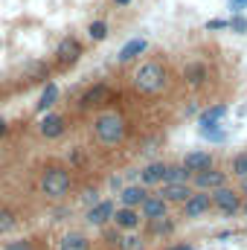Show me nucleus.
<instances>
[{
    "label": "nucleus",
    "instance_id": "f257e3e1",
    "mask_svg": "<svg viewBox=\"0 0 247 250\" xmlns=\"http://www.w3.org/2000/svg\"><path fill=\"white\" fill-rule=\"evenodd\" d=\"M125 131H128V123L120 111H102L93 120V134L102 146H120L125 140Z\"/></svg>",
    "mask_w": 247,
    "mask_h": 250
},
{
    "label": "nucleus",
    "instance_id": "f03ea898",
    "mask_svg": "<svg viewBox=\"0 0 247 250\" xmlns=\"http://www.w3.org/2000/svg\"><path fill=\"white\" fill-rule=\"evenodd\" d=\"M166 82H169V73H166V67L160 62H143L137 67V73H134V87L140 93H145V96L160 93L166 87Z\"/></svg>",
    "mask_w": 247,
    "mask_h": 250
},
{
    "label": "nucleus",
    "instance_id": "7ed1b4c3",
    "mask_svg": "<svg viewBox=\"0 0 247 250\" xmlns=\"http://www.w3.org/2000/svg\"><path fill=\"white\" fill-rule=\"evenodd\" d=\"M70 189H73V175H70V169H64V166H50V169H44V175H41V192H44V198L62 201V198L70 195Z\"/></svg>",
    "mask_w": 247,
    "mask_h": 250
},
{
    "label": "nucleus",
    "instance_id": "20e7f679",
    "mask_svg": "<svg viewBox=\"0 0 247 250\" xmlns=\"http://www.w3.org/2000/svg\"><path fill=\"white\" fill-rule=\"evenodd\" d=\"M212 207L221 215H239L242 212V192H236V189H230V187L212 189Z\"/></svg>",
    "mask_w": 247,
    "mask_h": 250
},
{
    "label": "nucleus",
    "instance_id": "39448f33",
    "mask_svg": "<svg viewBox=\"0 0 247 250\" xmlns=\"http://www.w3.org/2000/svg\"><path fill=\"white\" fill-rule=\"evenodd\" d=\"M184 207V218H201V215H206L209 209H212V192H192V198L181 204Z\"/></svg>",
    "mask_w": 247,
    "mask_h": 250
},
{
    "label": "nucleus",
    "instance_id": "423d86ee",
    "mask_svg": "<svg viewBox=\"0 0 247 250\" xmlns=\"http://www.w3.org/2000/svg\"><path fill=\"white\" fill-rule=\"evenodd\" d=\"M192 187L198 189V192H212V189H218V187H227V175L212 166V169H204V172L192 175Z\"/></svg>",
    "mask_w": 247,
    "mask_h": 250
},
{
    "label": "nucleus",
    "instance_id": "0eeeda50",
    "mask_svg": "<svg viewBox=\"0 0 247 250\" xmlns=\"http://www.w3.org/2000/svg\"><path fill=\"white\" fill-rule=\"evenodd\" d=\"M114 212H117V207H114V201H108V198H102V201H96L90 209H87V215H84V221L87 224H93V227H105L108 221H114Z\"/></svg>",
    "mask_w": 247,
    "mask_h": 250
},
{
    "label": "nucleus",
    "instance_id": "6e6552de",
    "mask_svg": "<svg viewBox=\"0 0 247 250\" xmlns=\"http://www.w3.org/2000/svg\"><path fill=\"white\" fill-rule=\"evenodd\" d=\"M64 131H67V120L62 114H44L38 123V134L44 140H59V137H64Z\"/></svg>",
    "mask_w": 247,
    "mask_h": 250
},
{
    "label": "nucleus",
    "instance_id": "1a4fd4ad",
    "mask_svg": "<svg viewBox=\"0 0 247 250\" xmlns=\"http://www.w3.org/2000/svg\"><path fill=\"white\" fill-rule=\"evenodd\" d=\"M140 221H143V212L137 207H120L114 212V227L123 230V233H134L140 227Z\"/></svg>",
    "mask_w": 247,
    "mask_h": 250
},
{
    "label": "nucleus",
    "instance_id": "9d476101",
    "mask_svg": "<svg viewBox=\"0 0 247 250\" xmlns=\"http://www.w3.org/2000/svg\"><path fill=\"white\" fill-rule=\"evenodd\" d=\"M140 212H143V218H148V221L163 218V215H169V201H166L160 192H154V195H148V198L143 201Z\"/></svg>",
    "mask_w": 247,
    "mask_h": 250
},
{
    "label": "nucleus",
    "instance_id": "9b49d317",
    "mask_svg": "<svg viewBox=\"0 0 247 250\" xmlns=\"http://www.w3.org/2000/svg\"><path fill=\"white\" fill-rule=\"evenodd\" d=\"M163 178H166V163H160V160H151L148 166L140 169V184L143 187H157V184H163Z\"/></svg>",
    "mask_w": 247,
    "mask_h": 250
},
{
    "label": "nucleus",
    "instance_id": "f8f14e48",
    "mask_svg": "<svg viewBox=\"0 0 247 250\" xmlns=\"http://www.w3.org/2000/svg\"><path fill=\"white\" fill-rule=\"evenodd\" d=\"M206 76H209V70H206L204 62H189L184 67V82L189 87H204L206 84Z\"/></svg>",
    "mask_w": 247,
    "mask_h": 250
},
{
    "label": "nucleus",
    "instance_id": "ddd939ff",
    "mask_svg": "<svg viewBox=\"0 0 247 250\" xmlns=\"http://www.w3.org/2000/svg\"><path fill=\"white\" fill-rule=\"evenodd\" d=\"M184 166L192 172V175H198V172H204V169H212L215 160H212L209 151H189V154L184 157Z\"/></svg>",
    "mask_w": 247,
    "mask_h": 250
},
{
    "label": "nucleus",
    "instance_id": "4468645a",
    "mask_svg": "<svg viewBox=\"0 0 247 250\" xmlns=\"http://www.w3.org/2000/svg\"><path fill=\"white\" fill-rule=\"evenodd\" d=\"M192 192H195V189L189 187V184H163V189H160V195H163L169 204H186V201L192 198Z\"/></svg>",
    "mask_w": 247,
    "mask_h": 250
},
{
    "label": "nucleus",
    "instance_id": "2eb2a0df",
    "mask_svg": "<svg viewBox=\"0 0 247 250\" xmlns=\"http://www.w3.org/2000/svg\"><path fill=\"white\" fill-rule=\"evenodd\" d=\"M56 102H59V84L56 82H50L44 90H41V96H38V102H35V114H50L53 108H56Z\"/></svg>",
    "mask_w": 247,
    "mask_h": 250
},
{
    "label": "nucleus",
    "instance_id": "dca6fc26",
    "mask_svg": "<svg viewBox=\"0 0 247 250\" xmlns=\"http://www.w3.org/2000/svg\"><path fill=\"white\" fill-rule=\"evenodd\" d=\"M105 96H108V84H105V82H96V84H90V87L82 93V102H79V108H82V111H87V108L99 105Z\"/></svg>",
    "mask_w": 247,
    "mask_h": 250
},
{
    "label": "nucleus",
    "instance_id": "f3484780",
    "mask_svg": "<svg viewBox=\"0 0 247 250\" xmlns=\"http://www.w3.org/2000/svg\"><path fill=\"white\" fill-rule=\"evenodd\" d=\"M59 250H90V239L79 230H70L59 239Z\"/></svg>",
    "mask_w": 247,
    "mask_h": 250
},
{
    "label": "nucleus",
    "instance_id": "a211bd4d",
    "mask_svg": "<svg viewBox=\"0 0 247 250\" xmlns=\"http://www.w3.org/2000/svg\"><path fill=\"white\" fill-rule=\"evenodd\" d=\"M148 198V192H145V187H137V184H131V187H125L123 192H120V204L123 207H143V201Z\"/></svg>",
    "mask_w": 247,
    "mask_h": 250
},
{
    "label": "nucleus",
    "instance_id": "6ab92c4d",
    "mask_svg": "<svg viewBox=\"0 0 247 250\" xmlns=\"http://www.w3.org/2000/svg\"><path fill=\"white\" fill-rule=\"evenodd\" d=\"M79 56H82V44H79L73 35H67V38L59 41V59H62L64 64H73Z\"/></svg>",
    "mask_w": 247,
    "mask_h": 250
},
{
    "label": "nucleus",
    "instance_id": "aec40b11",
    "mask_svg": "<svg viewBox=\"0 0 247 250\" xmlns=\"http://www.w3.org/2000/svg\"><path fill=\"white\" fill-rule=\"evenodd\" d=\"M145 50H148V41H145V38H131L123 50L117 53V62L125 64V62H131V59H137V56H143Z\"/></svg>",
    "mask_w": 247,
    "mask_h": 250
},
{
    "label": "nucleus",
    "instance_id": "412c9836",
    "mask_svg": "<svg viewBox=\"0 0 247 250\" xmlns=\"http://www.w3.org/2000/svg\"><path fill=\"white\" fill-rule=\"evenodd\" d=\"M227 111H230L227 105H212V108H206V111H204V114L198 117V125H201V128H209V125H218L221 120H224V117H227Z\"/></svg>",
    "mask_w": 247,
    "mask_h": 250
},
{
    "label": "nucleus",
    "instance_id": "4be33fe9",
    "mask_svg": "<svg viewBox=\"0 0 247 250\" xmlns=\"http://www.w3.org/2000/svg\"><path fill=\"white\" fill-rule=\"evenodd\" d=\"M148 233H151V236H172V233H175V218L163 215V218L148 221Z\"/></svg>",
    "mask_w": 247,
    "mask_h": 250
},
{
    "label": "nucleus",
    "instance_id": "5701e85b",
    "mask_svg": "<svg viewBox=\"0 0 247 250\" xmlns=\"http://www.w3.org/2000/svg\"><path fill=\"white\" fill-rule=\"evenodd\" d=\"M189 181H192V172L186 169L184 163H181V166H166L163 184H189Z\"/></svg>",
    "mask_w": 247,
    "mask_h": 250
},
{
    "label": "nucleus",
    "instance_id": "b1692460",
    "mask_svg": "<svg viewBox=\"0 0 247 250\" xmlns=\"http://www.w3.org/2000/svg\"><path fill=\"white\" fill-rule=\"evenodd\" d=\"M18 227V215L12 212V209H6V207H0V236H6V233H12Z\"/></svg>",
    "mask_w": 247,
    "mask_h": 250
},
{
    "label": "nucleus",
    "instance_id": "393cba45",
    "mask_svg": "<svg viewBox=\"0 0 247 250\" xmlns=\"http://www.w3.org/2000/svg\"><path fill=\"white\" fill-rule=\"evenodd\" d=\"M108 21H93L90 26H87V35H90V41H105L108 38Z\"/></svg>",
    "mask_w": 247,
    "mask_h": 250
},
{
    "label": "nucleus",
    "instance_id": "a878e982",
    "mask_svg": "<svg viewBox=\"0 0 247 250\" xmlns=\"http://www.w3.org/2000/svg\"><path fill=\"white\" fill-rule=\"evenodd\" d=\"M117 250H145V242L140 236H134V233H125L120 239V245H117Z\"/></svg>",
    "mask_w": 247,
    "mask_h": 250
},
{
    "label": "nucleus",
    "instance_id": "bb28decb",
    "mask_svg": "<svg viewBox=\"0 0 247 250\" xmlns=\"http://www.w3.org/2000/svg\"><path fill=\"white\" fill-rule=\"evenodd\" d=\"M233 175L247 178V151H242V154H236V157H233Z\"/></svg>",
    "mask_w": 247,
    "mask_h": 250
},
{
    "label": "nucleus",
    "instance_id": "cd10ccee",
    "mask_svg": "<svg viewBox=\"0 0 247 250\" xmlns=\"http://www.w3.org/2000/svg\"><path fill=\"white\" fill-rule=\"evenodd\" d=\"M230 29H236V32H247V18L239 12V15H233V21H230Z\"/></svg>",
    "mask_w": 247,
    "mask_h": 250
},
{
    "label": "nucleus",
    "instance_id": "c85d7f7f",
    "mask_svg": "<svg viewBox=\"0 0 247 250\" xmlns=\"http://www.w3.org/2000/svg\"><path fill=\"white\" fill-rule=\"evenodd\" d=\"M201 134H204L206 140H215V143H218V140H224V131H218L215 125H209V128H201Z\"/></svg>",
    "mask_w": 247,
    "mask_h": 250
},
{
    "label": "nucleus",
    "instance_id": "c756f323",
    "mask_svg": "<svg viewBox=\"0 0 247 250\" xmlns=\"http://www.w3.org/2000/svg\"><path fill=\"white\" fill-rule=\"evenodd\" d=\"M3 250H32V245H29V239H18V242L3 245Z\"/></svg>",
    "mask_w": 247,
    "mask_h": 250
},
{
    "label": "nucleus",
    "instance_id": "7c9ffc66",
    "mask_svg": "<svg viewBox=\"0 0 247 250\" xmlns=\"http://www.w3.org/2000/svg\"><path fill=\"white\" fill-rule=\"evenodd\" d=\"M230 26V21H224V18H212V21H206V29H227Z\"/></svg>",
    "mask_w": 247,
    "mask_h": 250
},
{
    "label": "nucleus",
    "instance_id": "2f4dec72",
    "mask_svg": "<svg viewBox=\"0 0 247 250\" xmlns=\"http://www.w3.org/2000/svg\"><path fill=\"white\" fill-rule=\"evenodd\" d=\"M230 9H233V15L245 12V9H247V0H230Z\"/></svg>",
    "mask_w": 247,
    "mask_h": 250
},
{
    "label": "nucleus",
    "instance_id": "473e14b6",
    "mask_svg": "<svg viewBox=\"0 0 247 250\" xmlns=\"http://www.w3.org/2000/svg\"><path fill=\"white\" fill-rule=\"evenodd\" d=\"M131 3H134V0H114V6H120V9H128Z\"/></svg>",
    "mask_w": 247,
    "mask_h": 250
},
{
    "label": "nucleus",
    "instance_id": "72a5a7b5",
    "mask_svg": "<svg viewBox=\"0 0 247 250\" xmlns=\"http://www.w3.org/2000/svg\"><path fill=\"white\" fill-rule=\"evenodd\" d=\"M166 250H195L192 245H172V248H166Z\"/></svg>",
    "mask_w": 247,
    "mask_h": 250
},
{
    "label": "nucleus",
    "instance_id": "f704fd0d",
    "mask_svg": "<svg viewBox=\"0 0 247 250\" xmlns=\"http://www.w3.org/2000/svg\"><path fill=\"white\" fill-rule=\"evenodd\" d=\"M6 128H9V123H6V120H0V137L6 134Z\"/></svg>",
    "mask_w": 247,
    "mask_h": 250
},
{
    "label": "nucleus",
    "instance_id": "c9c22d12",
    "mask_svg": "<svg viewBox=\"0 0 247 250\" xmlns=\"http://www.w3.org/2000/svg\"><path fill=\"white\" fill-rule=\"evenodd\" d=\"M242 195H247V178H242Z\"/></svg>",
    "mask_w": 247,
    "mask_h": 250
},
{
    "label": "nucleus",
    "instance_id": "e433bc0d",
    "mask_svg": "<svg viewBox=\"0 0 247 250\" xmlns=\"http://www.w3.org/2000/svg\"><path fill=\"white\" fill-rule=\"evenodd\" d=\"M242 212H245V218H247V201H245V204H242Z\"/></svg>",
    "mask_w": 247,
    "mask_h": 250
},
{
    "label": "nucleus",
    "instance_id": "4c0bfd02",
    "mask_svg": "<svg viewBox=\"0 0 247 250\" xmlns=\"http://www.w3.org/2000/svg\"><path fill=\"white\" fill-rule=\"evenodd\" d=\"M0 157H3V148H0Z\"/></svg>",
    "mask_w": 247,
    "mask_h": 250
}]
</instances>
